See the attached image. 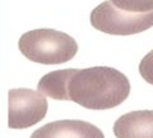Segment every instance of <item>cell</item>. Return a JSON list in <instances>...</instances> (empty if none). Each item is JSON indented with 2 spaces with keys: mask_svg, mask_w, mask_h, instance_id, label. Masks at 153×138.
I'll return each instance as SVG.
<instances>
[{
  "mask_svg": "<svg viewBox=\"0 0 153 138\" xmlns=\"http://www.w3.org/2000/svg\"><path fill=\"white\" fill-rule=\"evenodd\" d=\"M130 93L125 74L110 66L78 69L68 83L69 100L89 110H107L123 104Z\"/></svg>",
  "mask_w": 153,
  "mask_h": 138,
  "instance_id": "obj_1",
  "label": "cell"
},
{
  "mask_svg": "<svg viewBox=\"0 0 153 138\" xmlns=\"http://www.w3.org/2000/svg\"><path fill=\"white\" fill-rule=\"evenodd\" d=\"M18 49L35 63L63 64L75 56L78 44L68 33L51 28H38L23 33L18 41Z\"/></svg>",
  "mask_w": 153,
  "mask_h": 138,
  "instance_id": "obj_2",
  "label": "cell"
},
{
  "mask_svg": "<svg viewBox=\"0 0 153 138\" xmlns=\"http://www.w3.org/2000/svg\"><path fill=\"white\" fill-rule=\"evenodd\" d=\"M91 25L96 30L108 35H135L153 27V10L148 13H128L117 9L110 0H106L91 12Z\"/></svg>",
  "mask_w": 153,
  "mask_h": 138,
  "instance_id": "obj_3",
  "label": "cell"
},
{
  "mask_svg": "<svg viewBox=\"0 0 153 138\" xmlns=\"http://www.w3.org/2000/svg\"><path fill=\"white\" fill-rule=\"evenodd\" d=\"M47 113L46 96L30 88L8 91V127L26 129L37 124Z\"/></svg>",
  "mask_w": 153,
  "mask_h": 138,
  "instance_id": "obj_4",
  "label": "cell"
},
{
  "mask_svg": "<svg viewBox=\"0 0 153 138\" xmlns=\"http://www.w3.org/2000/svg\"><path fill=\"white\" fill-rule=\"evenodd\" d=\"M31 138H105L102 131L84 120H56L42 125Z\"/></svg>",
  "mask_w": 153,
  "mask_h": 138,
  "instance_id": "obj_5",
  "label": "cell"
},
{
  "mask_svg": "<svg viewBox=\"0 0 153 138\" xmlns=\"http://www.w3.org/2000/svg\"><path fill=\"white\" fill-rule=\"evenodd\" d=\"M116 138H153V110H137L121 115L114 124Z\"/></svg>",
  "mask_w": 153,
  "mask_h": 138,
  "instance_id": "obj_6",
  "label": "cell"
},
{
  "mask_svg": "<svg viewBox=\"0 0 153 138\" xmlns=\"http://www.w3.org/2000/svg\"><path fill=\"white\" fill-rule=\"evenodd\" d=\"M78 69L69 68V69H61L54 70L45 74L37 84V91L42 93L44 96L51 97L54 100H64L69 101L68 95V83Z\"/></svg>",
  "mask_w": 153,
  "mask_h": 138,
  "instance_id": "obj_7",
  "label": "cell"
},
{
  "mask_svg": "<svg viewBox=\"0 0 153 138\" xmlns=\"http://www.w3.org/2000/svg\"><path fill=\"white\" fill-rule=\"evenodd\" d=\"M117 9L128 13H148L153 10V0H110Z\"/></svg>",
  "mask_w": 153,
  "mask_h": 138,
  "instance_id": "obj_8",
  "label": "cell"
},
{
  "mask_svg": "<svg viewBox=\"0 0 153 138\" xmlns=\"http://www.w3.org/2000/svg\"><path fill=\"white\" fill-rule=\"evenodd\" d=\"M139 73L147 83L153 84V50H151L139 63Z\"/></svg>",
  "mask_w": 153,
  "mask_h": 138,
  "instance_id": "obj_9",
  "label": "cell"
}]
</instances>
